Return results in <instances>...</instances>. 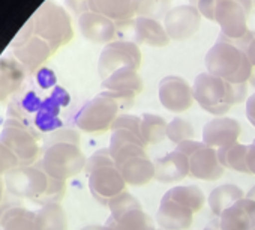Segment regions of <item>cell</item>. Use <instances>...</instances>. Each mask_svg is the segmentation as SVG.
<instances>
[{"instance_id":"603a6c76","label":"cell","mask_w":255,"mask_h":230,"mask_svg":"<svg viewBox=\"0 0 255 230\" xmlns=\"http://www.w3.org/2000/svg\"><path fill=\"white\" fill-rule=\"evenodd\" d=\"M135 44H146L150 47H165L170 38L162 23L147 17H137L134 20Z\"/></svg>"},{"instance_id":"7c38bea8","label":"cell","mask_w":255,"mask_h":230,"mask_svg":"<svg viewBox=\"0 0 255 230\" xmlns=\"http://www.w3.org/2000/svg\"><path fill=\"white\" fill-rule=\"evenodd\" d=\"M177 151L183 152L189 160V176L201 181H218L224 175V167L219 163L218 151L203 142L186 140L177 145Z\"/></svg>"},{"instance_id":"60d3db41","label":"cell","mask_w":255,"mask_h":230,"mask_svg":"<svg viewBox=\"0 0 255 230\" xmlns=\"http://www.w3.org/2000/svg\"><path fill=\"white\" fill-rule=\"evenodd\" d=\"M3 194H5V179L0 176V203L3 200Z\"/></svg>"},{"instance_id":"ba28073f","label":"cell","mask_w":255,"mask_h":230,"mask_svg":"<svg viewBox=\"0 0 255 230\" xmlns=\"http://www.w3.org/2000/svg\"><path fill=\"white\" fill-rule=\"evenodd\" d=\"M120 104L108 92L104 90L98 96L89 99L75 114V125L89 134H102L111 130V125L120 114Z\"/></svg>"},{"instance_id":"8fae6325","label":"cell","mask_w":255,"mask_h":230,"mask_svg":"<svg viewBox=\"0 0 255 230\" xmlns=\"http://www.w3.org/2000/svg\"><path fill=\"white\" fill-rule=\"evenodd\" d=\"M252 6V0H218L215 23L219 24L221 35L231 41L243 39L251 32L248 29V17Z\"/></svg>"},{"instance_id":"5b68a950","label":"cell","mask_w":255,"mask_h":230,"mask_svg":"<svg viewBox=\"0 0 255 230\" xmlns=\"http://www.w3.org/2000/svg\"><path fill=\"white\" fill-rule=\"evenodd\" d=\"M194 101L207 113L221 118L246 96V84H231L209 72L195 77L192 86Z\"/></svg>"},{"instance_id":"2e32d148","label":"cell","mask_w":255,"mask_h":230,"mask_svg":"<svg viewBox=\"0 0 255 230\" xmlns=\"http://www.w3.org/2000/svg\"><path fill=\"white\" fill-rule=\"evenodd\" d=\"M158 96L161 105L173 113L186 111L194 102L192 86L179 75H167L159 81Z\"/></svg>"},{"instance_id":"44dd1931","label":"cell","mask_w":255,"mask_h":230,"mask_svg":"<svg viewBox=\"0 0 255 230\" xmlns=\"http://www.w3.org/2000/svg\"><path fill=\"white\" fill-rule=\"evenodd\" d=\"M155 164V179L162 184L177 182L189 176V160L180 151L168 152L153 161Z\"/></svg>"},{"instance_id":"cb8c5ba5","label":"cell","mask_w":255,"mask_h":230,"mask_svg":"<svg viewBox=\"0 0 255 230\" xmlns=\"http://www.w3.org/2000/svg\"><path fill=\"white\" fill-rule=\"evenodd\" d=\"M24 66L12 57L0 59V101L18 92L24 81Z\"/></svg>"},{"instance_id":"e0dca14e","label":"cell","mask_w":255,"mask_h":230,"mask_svg":"<svg viewBox=\"0 0 255 230\" xmlns=\"http://www.w3.org/2000/svg\"><path fill=\"white\" fill-rule=\"evenodd\" d=\"M242 134V125L233 118H215L203 128V143L213 149H221L237 143Z\"/></svg>"},{"instance_id":"5bb4252c","label":"cell","mask_w":255,"mask_h":230,"mask_svg":"<svg viewBox=\"0 0 255 230\" xmlns=\"http://www.w3.org/2000/svg\"><path fill=\"white\" fill-rule=\"evenodd\" d=\"M15 59L30 72L39 69V66L54 53L51 47L39 36L33 35V27L30 20L18 32L12 42Z\"/></svg>"},{"instance_id":"b9f144b4","label":"cell","mask_w":255,"mask_h":230,"mask_svg":"<svg viewBox=\"0 0 255 230\" xmlns=\"http://www.w3.org/2000/svg\"><path fill=\"white\" fill-rule=\"evenodd\" d=\"M246 197L255 202V185H254V187H252V188H251V190H249V191L246 193Z\"/></svg>"},{"instance_id":"ac0fdd59","label":"cell","mask_w":255,"mask_h":230,"mask_svg":"<svg viewBox=\"0 0 255 230\" xmlns=\"http://www.w3.org/2000/svg\"><path fill=\"white\" fill-rule=\"evenodd\" d=\"M125 182L132 187H143L155 179V164L146 152L134 154L116 163Z\"/></svg>"},{"instance_id":"d590c367","label":"cell","mask_w":255,"mask_h":230,"mask_svg":"<svg viewBox=\"0 0 255 230\" xmlns=\"http://www.w3.org/2000/svg\"><path fill=\"white\" fill-rule=\"evenodd\" d=\"M246 118L249 124L255 128V92L246 99Z\"/></svg>"},{"instance_id":"f546056e","label":"cell","mask_w":255,"mask_h":230,"mask_svg":"<svg viewBox=\"0 0 255 230\" xmlns=\"http://www.w3.org/2000/svg\"><path fill=\"white\" fill-rule=\"evenodd\" d=\"M168 124L159 114L144 113L141 116V134L146 145L161 143L167 137Z\"/></svg>"},{"instance_id":"8d00e7d4","label":"cell","mask_w":255,"mask_h":230,"mask_svg":"<svg viewBox=\"0 0 255 230\" xmlns=\"http://www.w3.org/2000/svg\"><path fill=\"white\" fill-rule=\"evenodd\" d=\"M246 161H248L249 173L251 175H255V139L252 140L251 145H248V157H246Z\"/></svg>"},{"instance_id":"8992f818","label":"cell","mask_w":255,"mask_h":230,"mask_svg":"<svg viewBox=\"0 0 255 230\" xmlns=\"http://www.w3.org/2000/svg\"><path fill=\"white\" fill-rule=\"evenodd\" d=\"M84 170L89 176V190L93 199L101 205H108L114 197L125 193L128 184L116 166L108 148L96 151L86 161Z\"/></svg>"},{"instance_id":"7bdbcfd3","label":"cell","mask_w":255,"mask_h":230,"mask_svg":"<svg viewBox=\"0 0 255 230\" xmlns=\"http://www.w3.org/2000/svg\"><path fill=\"white\" fill-rule=\"evenodd\" d=\"M77 2H80V3H87L89 0H77Z\"/></svg>"},{"instance_id":"9a60e30c","label":"cell","mask_w":255,"mask_h":230,"mask_svg":"<svg viewBox=\"0 0 255 230\" xmlns=\"http://www.w3.org/2000/svg\"><path fill=\"white\" fill-rule=\"evenodd\" d=\"M201 17L200 11L191 3L171 8L164 17V27L168 38L182 41L194 36L200 29Z\"/></svg>"},{"instance_id":"f1b7e54d","label":"cell","mask_w":255,"mask_h":230,"mask_svg":"<svg viewBox=\"0 0 255 230\" xmlns=\"http://www.w3.org/2000/svg\"><path fill=\"white\" fill-rule=\"evenodd\" d=\"M246 157H248V145L233 143L230 146L218 149V158L222 167L234 172L249 173Z\"/></svg>"},{"instance_id":"ee69618b","label":"cell","mask_w":255,"mask_h":230,"mask_svg":"<svg viewBox=\"0 0 255 230\" xmlns=\"http://www.w3.org/2000/svg\"><path fill=\"white\" fill-rule=\"evenodd\" d=\"M252 5H254V6H255V0H252Z\"/></svg>"},{"instance_id":"1f68e13d","label":"cell","mask_w":255,"mask_h":230,"mask_svg":"<svg viewBox=\"0 0 255 230\" xmlns=\"http://www.w3.org/2000/svg\"><path fill=\"white\" fill-rule=\"evenodd\" d=\"M167 137L170 139V142L180 145L182 142L194 140L195 130L191 125V122H188L182 118H174L167 127Z\"/></svg>"},{"instance_id":"3957f363","label":"cell","mask_w":255,"mask_h":230,"mask_svg":"<svg viewBox=\"0 0 255 230\" xmlns=\"http://www.w3.org/2000/svg\"><path fill=\"white\" fill-rule=\"evenodd\" d=\"M5 188L18 199H29L42 205L59 202L65 196L66 182L53 179L39 166H18L5 176Z\"/></svg>"},{"instance_id":"277c9868","label":"cell","mask_w":255,"mask_h":230,"mask_svg":"<svg viewBox=\"0 0 255 230\" xmlns=\"http://www.w3.org/2000/svg\"><path fill=\"white\" fill-rule=\"evenodd\" d=\"M204 203L206 197L197 185L174 187L161 199L156 214L158 224L164 230H186Z\"/></svg>"},{"instance_id":"484cf974","label":"cell","mask_w":255,"mask_h":230,"mask_svg":"<svg viewBox=\"0 0 255 230\" xmlns=\"http://www.w3.org/2000/svg\"><path fill=\"white\" fill-rule=\"evenodd\" d=\"M35 230H68V217L59 202L45 203L35 212Z\"/></svg>"},{"instance_id":"9c48e42d","label":"cell","mask_w":255,"mask_h":230,"mask_svg":"<svg viewBox=\"0 0 255 230\" xmlns=\"http://www.w3.org/2000/svg\"><path fill=\"white\" fill-rule=\"evenodd\" d=\"M107 206L110 208V217L105 226L113 230H156L140 200L128 191L114 197Z\"/></svg>"},{"instance_id":"83f0119b","label":"cell","mask_w":255,"mask_h":230,"mask_svg":"<svg viewBox=\"0 0 255 230\" xmlns=\"http://www.w3.org/2000/svg\"><path fill=\"white\" fill-rule=\"evenodd\" d=\"M2 230H35V212L21 206H11L0 217Z\"/></svg>"},{"instance_id":"7a4b0ae2","label":"cell","mask_w":255,"mask_h":230,"mask_svg":"<svg viewBox=\"0 0 255 230\" xmlns=\"http://www.w3.org/2000/svg\"><path fill=\"white\" fill-rule=\"evenodd\" d=\"M86 157L80 149V134L74 130L56 131L42 154L39 166L48 176L66 182L86 167Z\"/></svg>"},{"instance_id":"52a82bcc","label":"cell","mask_w":255,"mask_h":230,"mask_svg":"<svg viewBox=\"0 0 255 230\" xmlns=\"http://www.w3.org/2000/svg\"><path fill=\"white\" fill-rule=\"evenodd\" d=\"M33 35L42 38L53 51L66 45L72 36V24L68 12L53 0L44 2L39 9L30 17Z\"/></svg>"},{"instance_id":"7402d4cb","label":"cell","mask_w":255,"mask_h":230,"mask_svg":"<svg viewBox=\"0 0 255 230\" xmlns=\"http://www.w3.org/2000/svg\"><path fill=\"white\" fill-rule=\"evenodd\" d=\"M89 11L101 14L116 24H123L134 18L135 0H89Z\"/></svg>"},{"instance_id":"6da1fadb","label":"cell","mask_w":255,"mask_h":230,"mask_svg":"<svg viewBox=\"0 0 255 230\" xmlns=\"http://www.w3.org/2000/svg\"><path fill=\"white\" fill-rule=\"evenodd\" d=\"M254 35L255 32H249L240 41H231L219 35L204 59L207 72L231 84H246L252 78L254 66L246 56L245 47Z\"/></svg>"},{"instance_id":"ab89813d","label":"cell","mask_w":255,"mask_h":230,"mask_svg":"<svg viewBox=\"0 0 255 230\" xmlns=\"http://www.w3.org/2000/svg\"><path fill=\"white\" fill-rule=\"evenodd\" d=\"M81 230H113V229H110L108 226H96V224H93V226H86Z\"/></svg>"},{"instance_id":"f6af8a7d","label":"cell","mask_w":255,"mask_h":230,"mask_svg":"<svg viewBox=\"0 0 255 230\" xmlns=\"http://www.w3.org/2000/svg\"><path fill=\"white\" fill-rule=\"evenodd\" d=\"M252 230H255V227H254V229H252Z\"/></svg>"},{"instance_id":"4dcf8cb0","label":"cell","mask_w":255,"mask_h":230,"mask_svg":"<svg viewBox=\"0 0 255 230\" xmlns=\"http://www.w3.org/2000/svg\"><path fill=\"white\" fill-rule=\"evenodd\" d=\"M171 0H135V11L138 17L158 20L164 18L171 9Z\"/></svg>"},{"instance_id":"4fadbf2b","label":"cell","mask_w":255,"mask_h":230,"mask_svg":"<svg viewBox=\"0 0 255 230\" xmlns=\"http://www.w3.org/2000/svg\"><path fill=\"white\" fill-rule=\"evenodd\" d=\"M141 65V51L138 44L131 41H113L104 47L98 60V69L102 80L120 68H134Z\"/></svg>"},{"instance_id":"30bf717a","label":"cell","mask_w":255,"mask_h":230,"mask_svg":"<svg viewBox=\"0 0 255 230\" xmlns=\"http://www.w3.org/2000/svg\"><path fill=\"white\" fill-rule=\"evenodd\" d=\"M0 142L15 155L20 166H33L39 157L36 133L15 118L6 121L0 133Z\"/></svg>"},{"instance_id":"ffe728a7","label":"cell","mask_w":255,"mask_h":230,"mask_svg":"<svg viewBox=\"0 0 255 230\" xmlns=\"http://www.w3.org/2000/svg\"><path fill=\"white\" fill-rule=\"evenodd\" d=\"M78 26H80L83 36L96 44L113 42L116 32H117V24L114 21L92 11H87L80 15Z\"/></svg>"},{"instance_id":"d6a6232c","label":"cell","mask_w":255,"mask_h":230,"mask_svg":"<svg viewBox=\"0 0 255 230\" xmlns=\"http://www.w3.org/2000/svg\"><path fill=\"white\" fill-rule=\"evenodd\" d=\"M117 128L129 130V131L135 133L138 137L143 139V134H141V116H135V114L120 113L119 116H117V119L114 121V124L111 125V130H117Z\"/></svg>"},{"instance_id":"f35d334b","label":"cell","mask_w":255,"mask_h":230,"mask_svg":"<svg viewBox=\"0 0 255 230\" xmlns=\"http://www.w3.org/2000/svg\"><path fill=\"white\" fill-rule=\"evenodd\" d=\"M203 230H221V226H219L218 218H213L212 221H209V223H207V226H206Z\"/></svg>"},{"instance_id":"74e56055","label":"cell","mask_w":255,"mask_h":230,"mask_svg":"<svg viewBox=\"0 0 255 230\" xmlns=\"http://www.w3.org/2000/svg\"><path fill=\"white\" fill-rule=\"evenodd\" d=\"M245 51H246V56H248L249 62H251L252 66L255 68V35H254V36L249 39V42L246 44Z\"/></svg>"},{"instance_id":"d6986e66","label":"cell","mask_w":255,"mask_h":230,"mask_svg":"<svg viewBox=\"0 0 255 230\" xmlns=\"http://www.w3.org/2000/svg\"><path fill=\"white\" fill-rule=\"evenodd\" d=\"M216 218L221 230H252L255 227V202L245 196Z\"/></svg>"},{"instance_id":"836d02e7","label":"cell","mask_w":255,"mask_h":230,"mask_svg":"<svg viewBox=\"0 0 255 230\" xmlns=\"http://www.w3.org/2000/svg\"><path fill=\"white\" fill-rule=\"evenodd\" d=\"M20 163L15 158V155L0 142V176H5L8 172H11L12 169L18 167Z\"/></svg>"},{"instance_id":"4316f807","label":"cell","mask_w":255,"mask_h":230,"mask_svg":"<svg viewBox=\"0 0 255 230\" xmlns=\"http://www.w3.org/2000/svg\"><path fill=\"white\" fill-rule=\"evenodd\" d=\"M243 197H245V194L237 185H233V184L219 185L210 193L209 206H210L212 212L215 214V217H219L224 211H227L230 206H233L237 200H240Z\"/></svg>"},{"instance_id":"d4e9b609","label":"cell","mask_w":255,"mask_h":230,"mask_svg":"<svg viewBox=\"0 0 255 230\" xmlns=\"http://www.w3.org/2000/svg\"><path fill=\"white\" fill-rule=\"evenodd\" d=\"M102 87L108 92L120 93H141L143 92V78L138 71L134 68H120L113 72L110 77L102 80Z\"/></svg>"},{"instance_id":"e575fe53","label":"cell","mask_w":255,"mask_h":230,"mask_svg":"<svg viewBox=\"0 0 255 230\" xmlns=\"http://www.w3.org/2000/svg\"><path fill=\"white\" fill-rule=\"evenodd\" d=\"M218 0H189V3L195 6L203 17L210 21H215V8Z\"/></svg>"}]
</instances>
